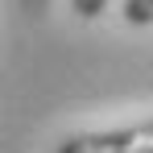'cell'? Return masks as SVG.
<instances>
[{"mask_svg": "<svg viewBox=\"0 0 153 153\" xmlns=\"http://www.w3.org/2000/svg\"><path fill=\"white\" fill-rule=\"evenodd\" d=\"M71 4H75V13L83 17V21H95L103 8H108V0H71Z\"/></svg>", "mask_w": 153, "mask_h": 153, "instance_id": "3", "label": "cell"}, {"mask_svg": "<svg viewBox=\"0 0 153 153\" xmlns=\"http://www.w3.org/2000/svg\"><path fill=\"white\" fill-rule=\"evenodd\" d=\"M128 25H153V0H124Z\"/></svg>", "mask_w": 153, "mask_h": 153, "instance_id": "2", "label": "cell"}, {"mask_svg": "<svg viewBox=\"0 0 153 153\" xmlns=\"http://www.w3.org/2000/svg\"><path fill=\"white\" fill-rule=\"evenodd\" d=\"M58 153H153V120L120 132H79L66 137Z\"/></svg>", "mask_w": 153, "mask_h": 153, "instance_id": "1", "label": "cell"}]
</instances>
